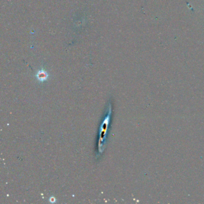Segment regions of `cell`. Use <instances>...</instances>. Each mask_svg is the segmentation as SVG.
<instances>
[{"label": "cell", "mask_w": 204, "mask_h": 204, "mask_svg": "<svg viewBox=\"0 0 204 204\" xmlns=\"http://www.w3.org/2000/svg\"><path fill=\"white\" fill-rule=\"evenodd\" d=\"M111 105H109V108H108V113L107 117L104 119L103 122L101 124L100 128V140L98 143V151L99 153H101L104 150V145L105 143V140L106 138L107 129L109 125L110 119V114H111Z\"/></svg>", "instance_id": "1"}, {"label": "cell", "mask_w": 204, "mask_h": 204, "mask_svg": "<svg viewBox=\"0 0 204 204\" xmlns=\"http://www.w3.org/2000/svg\"><path fill=\"white\" fill-rule=\"evenodd\" d=\"M49 200L51 203H55L56 202V199L54 198V197H51L50 199H49Z\"/></svg>", "instance_id": "3"}, {"label": "cell", "mask_w": 204, "mask_h": 204, "mask_svg": "<svg viewBox=\"0 0 204 204\" xmlns=\"http://www.w3.org/2000/svg\"><path fill=\"white\" fill-rule=\"evenodd\" d=\"M37 79L40 81H44L46 80L48 78V74L46 71H45L43 70H40L37 74Z\"/></svg>", "instance_id": "2"}]
</instances>
